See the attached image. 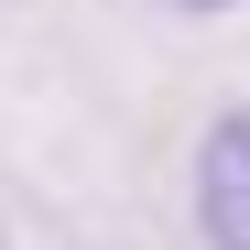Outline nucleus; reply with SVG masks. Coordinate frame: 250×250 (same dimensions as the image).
<instances>
[{
  "label": "nucleus",
  "instance_id": "1",
  "mask_svg": "<svg viewBox=\"0 0 250 250\" xmlns=\"http://www.w3.org/2000/svg\"><path fill=\"white\" fill-rule=\"evenodd\" d=\"M196 229L207 250H250V109H229L196 142Z\"/></svg>",
  "mask_w": 250,
  "mask_h": 250
},
{
  "label": "nucleus",
  "instance_id": "2",
  "mask_svg": "<svg viewBox=\"0 0 250 250\" xmlns=\"http://www.w3.org/2000/svg\"><path fill=\"white\" fill-rule=\"evenodd\" d=\"M163 11H229V0H163Z\"/></svg>",
  "mask_w": 250,
  "mask_h": 250
}]
</instances>
